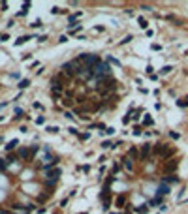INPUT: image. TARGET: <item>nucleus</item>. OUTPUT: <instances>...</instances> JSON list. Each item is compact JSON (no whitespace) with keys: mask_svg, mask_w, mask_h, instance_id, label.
Segmentation results:
<instances>
[{"mask_svg":"<svg viewBox=\"0 0 188 214\" xmlns=\"http://www.w3.org/2000/svg\"><path fill=\"white\" fill-rule=\"evenodd\" d=\"M96 88H98V92L102 94V96L113 94V92L117 90V81L113 79L111 75H109V77H102V79H98V85H96Z\"/></svg>","mask_w":188,"mask_h":214,"instance_id":"nucleus-1","label":"nucleus"},{"mask_svg":"<svg viewBox=\"0 0 188 214\" xmlns=\"http://www.w3.org/2000/svg\"><path fill=\"white\" fill-rule=\"evenodd\" d=\"M79 68H81V66H77L73 60H72V62L62 64V71L66 73L68 77H70V79H72V77H77V71H79Z\"/></svg>","mask_w":188,"mask_h":214,"instance_id":"nucleus-2","label":"nucleus"},{"mask_svg":"<svg viewBox=\"0 0 188 214\" xmlns=\"http://www.w3.org/2000/svg\"><path fill=\"white\" fill-rule=\"evenodd\" d=\"M177 167H179V160H177V158L166 160V163H164V173H173V171H177Z\"/></svg>","mask_w":188,"mask_h":214,"instance_id":"nucleus-3","label":"nucleus"},{"mask_svg":"<svg viewBox=\"0 0 188 214\" xmlns=\"http://www.w3.org/2000/svg\"><path fill=\"white\" fill-rule=\"evenodd\" d=\"M151 152H152V145L145 143V145H143V148L139 150V160H141V161H147V158L151 156Z\"/></svg>","mask_w":188,"mask_h":214,"instance_id":"nucleus-4","label":"nucleus"},{"mask_svg":"<svg viewBox=\"0 0 188 214\" xmlns=\"http://www.w3.org/2000/svg\"><path fill=\"white\" fill-rule=\"evenodd\" d=\"M51 85H53V86H51V90H53V96H60V94H62L64 85H60V83H58V81L55 79V77L51 79Z\"/></svg>","mask_w":188,"mask_h":214,"instance_id":"nucleus-5","label":"nucleus"},{"mask_svg":"<svg viewBox=\"0 0 188 214\" xmlns=\"http://www.w3.org/2000/svg\"><path fill=\"white\" fill-rule=\"evenodd\" d=\"M166 150H167V145H164V143H158V145L152 147V154H154V156H162Z\"/></svg>","mask_w":188,"mask_h":214,"instance_id":"nucleus-6","label":"nucleus"},{"mask_svg":"<svg viewBox=\"0 0 188 214\" xmlns=\"http://www.w3.org/2000/svg\"><path fill=\"white\" fill-rule=\"evenodd\" d=\"M55 79H57L58 83H60V85H68V83L72 81V79H70V77L66 75V73H64V71H58L57 75H55Z\"/></svg>","mask_w":188,"mask_h":214,"instance_id":"nucleus-7","label":"nucleus"},{"mask_svg":"<svg viewBox=\"0 0 188 214\" xmlns=\"http://www.w3.org/2000/svg\"><path fill=\"white\" fill-rule=\"evenodd\" d=\"M17 158H19V160H25V158H30V150H28L27 147L19 148V152H17Z\"/></svg>","mask_w":188,"mask_h":214,"instance_id":"nucleus-8","label":"nucleus"},{"mask_svg":"<svg viewBox=\"0 0 188 214\" xmlns=\"http://www.w3.org/2000/svg\"><path fill=\"white\" fill-rule=\"evenodd\" d=\"M128 156L132 158V160H139V150L135 147H130V150H128Z\"/></svg>","mask_w":188,"mask_h":214,"instance_id":"nucleus-9","label":"nucleus"},{"mask_svg":"<svg viewBox=\"0 0 188 214\" xmlns=\"http://www.w3.org/2000/svg\"><path fill=\"white\" fill-rule=\"evenodd\" d=\"M60 173H62V171H60V169H51L49 173H47V177H49V178H53V180H58V177H60Z\"/></svg>","mask_w":188,"mask_h":214,"instance_id":"nucleus-10","label":"nucleus"},{"mask_svg":"<svg viewBox=\"0 0 188 214\" xmlns=\"http://www.w3.org/2000/svg\"><path fill=\"white\" fill-rule=\"evenodd\" d=\"M166 193H169V186H167V184H162V186L158 188V197L166 195Z\"/></svg>","mask_w":188,"mask_h":214,"instance_id":"nucleus-11","label":"nucleus"},{"mask_svg":"<svg viewBox=\"0 0 188 214\" xmlns=\"http://www.w3.org/2000/svg\"><path fill=\"white\" fill-rule=\"evenodd\" d=\"M17 145H19V141H17V139H11V141H9L8 145H6V150H8V152H11L13 148H17Z\"/></svg>","mask_w":188,"mask_h":214,"instance_id":"nucleus-12","label":"nucleus"},{"mask_svg":"<svg viewBox=\"0 0 188 214\" xmlns=\"http://www.w3.org/2000/svg\"><path fill=\"white\" fill-rule=\"evenodd\" d=\"M115 203H117V207H121V209H122V207H126V195H117Z\"/></svg>","mask_w":188,"mask_h":214,"instance_id":"nucleus-13","label":"nucleus"},{"mask_svg":"<svg viewBox=\"0 0 188 214\" xmlns=\"http://www.w3.org/2000/svg\"><path fill=\"white\" fill-rule=\"evenodd\" d=\"M19 158H17V154H11V152H9L8 154V158H6V161H8V163H11V161H17Z\"/></svg>","mask_w":188,"mask_h":214,"instance_id":"nucleus-14","label":"nucleus"},{"mask_svg":"<svg viewBox=\"0 0 188 214\" xmlns=\"http://www.w3.org/2000/svg\"><path fill=\"white\" fill-rule=\"evenodd\" d=\"M28 85H30V79H23V81H19V88H27Z\"/></svg>","mask_w":188,"mask_h":214,"instance_id":"nucleus-15","label":"nucleus"},{"mask_svg":"<svg viewBox=\"0 0 188 214\" xmlns=\"http://www.w3.org/2000/svg\"><path fill=\"white\" fill-rule=\"evenodd\" d=\"M62 105H64V107H72V105H73V100H72V98H64V100H62Z\"/></svg>","mask_w":188,"mask_h":214,"instance_id":"nucleus-16","label":"nucleus"},{"mask_svg":"<svg viewBox=\"0 0 188 214\" xmlns=\"http://www.w3.org/2000/svg\"><path fill=\"white\" fill-rule=\"evenodd\" d=\"M147 210H149V207L143 205V207H137V209H135V212H137V214H145Z\"/></svg>","mask_w":188,"mask_h":214,"instance_id":"nucleus-17","label":"nucleus"},{"mask_svg":"<svg viewBox=\"0 0 188 214\" xmlns=\"http://www.w3.org/2000/svg\"><path fill=\"white\" fill-rule=\"evenodd\" d=\"M177 105H179V107H188V98H184V100H177Z\"/></svg>","mask_w":188,"mask_h":214,"instance_id":"nucleus-18","label":"nucleus"},{"mask_svg":"<svg viewBox=\"0 0 188 214\" xmlns=\"http://www.w3.org/2000/svg\"><path fill=\"white\" fill-rule=\"evenodd\" d=\"M164 182H179V177H166Z\"/></svg>","mask_w":188,"mask_h":214,"instance_id":"nucleus-19","label":"nucleus"},{"mask_svg":"<svg viewBox=\"0 0 188 214\" xmlns=\"http://www.w3.org/2000/svg\"><path fill=\"white\" fill-rule=\"evenodd\" d=\"M171 70H173V68H171V66H164V68H162V70H160V73H162V75H166V73H169Z\"/></svg>","mask_w":188,"mask_h":214,"instance_id":"nucleus-20","label":"nucleus"},{"mask_svg":"<svg viewBox=\"0 0 188 214\" xmlns=\"http://www.w3.org/2000/svg\"><path fill=\"white\" fill-rule=\"evenodd\" d=\"M45 186H47V188H55V186H57V180H53V178H49V180L45 182Z\"/></svg>","mask_w":188,"mask_h":214,"instance_id":"nucleus-21","label":"nucleus"},{"mask_svg":"<svg viewBox=\"0 0 188 214\" xmlns=\"http://www.w3.org/2000/svg\"><path fill=\"white\" fill-rule=\"evenodd\" d=\"M27 40H30V38H28V36H23V38H19V40L15 41V43H17V45H23V43H25Z\"/></svg>","mask_w":188,"mask_h":214,"instance_id":"nucleus-22","label":"nucleus"},{"mask_svg":"<svg viewBox=\"0 0 188 214\" xmlns=\"http://www.w3.org/2000/svg\"><path fill=\"white\" fill-rule=\"evenodd\" d=\"M113 180H115V177H113V175L105 178V188H109V186H111V182H113Z\"/></svg>","mask_w":188,"mask_h":214,"instance_id":"nucleus-23","label":"nucleus"},{"mask_svg":"<svg viewBox=\"0 0 188 214\" xmlns=\"http://www.w3.org/2000/svg\"><path fill=\"white\" fill-rule=\"evenodd\" d=\"M6 167H8V161H6V160H0V171H6Z\"/></svg>","mask_w":188,"mask_h":214,"instance_id":"nucleus-24","label":"nucleus"},{"mask_svg":"<svg viewBox=\"0 0 188 214\" xmlns=\"http://www.w3.org/2000/svg\"><path fill=\"white\" fill-rule=\"evenodd\" d=\"M139 27H141V28H147V21H145L143 17H139Z\"/></svg>","mask_w":188,"mask_h":214,"instance_id":"nucleus-25","label":"nucleus"},{"mask_svg":"<svg viewBox=\"0 0 188 214\" xmlns=\"http://www.w3.org/2000/svg\"><path fill=\"white\" fill-rule=\"evenodd\" d=\"M132 40H134V36H126V38H124V40H122V41H121V45H124V43H128V41H132Z\"/></svg>","mask_w":188,"mask_h":214,"instance_id":"nucleus-26","label":"nucleus"},{"mask_svg":"<svg viewBox=\"0 0 188 214\" xmlns=\"http://www.w3.org/2000/svg\"><path fill=\"white\" fill-rule=\"evenodd\" d=\"M119 171H121V165H119V163H117V165H113L111 173H113V175H117V173H119Z\"/></svg>","mask_w":188,"mask_h":214,"instance_id":"nucleus-27","label":"nucleus"},{"mask_svg":"<svg viewBox=\"0 0 188 214\" xmlns=\"http://www.w3.org/2000/svg\"><path fill=\"white\" fill-rule=\"evenodd\" d=\"M107 62H111V64H117V66H121V62H119V60H115L113 56H107Z\"/></svg>","mask_w":188,"mask_h":214,"instance_id":"nucleus-28","label":"nucleus"},{"mask_svg":"<svg viewBox=\"0 0 188 214\" xmlns=\"http://www.w3.org/2000/svg\"><path fill=\"white\" fill-rule=\"evenodd\" d=\"M111 145H113L111 141H103L102 143V148H111Z\"/></svg>","mask_w":188,"mask_h":214,"instance_id":"nucleus-29","label":"nucleus"},{"mask_svg":"<svg viewBox=\"0 0 188 214\" xmlns=\"http://www.w3.org/2000/svg\"><path fill=\"white\" fill-rule=\"evenodd\" d=\"M130 115H132V109H130V113H128V115L122 118V122H124V124H128V122H130Z\"/></svg>","mask_w":188,"mask_h":214,"instance_id":"nucleus-30","label":"nucleus"},{"mask_svg":"<svg viewBox=\"0 0 188 214\" xmlns=\"http://www.w3.org/2000/svg\"><path fill=\"white\" fill-rule=\"evenodd\" d=\"M158 203H162V197H156V199H152L149 205H158Z\"/></svg>","mask_w":188,"mask_h":214,"instance_id":"nucleus-31","label":"nucleus"},{"mask_svg":"<svg viewBox=\"0 0 188 214\" xmlns=\"http://www.w3.org/2000/svg\"><path fill=\"white\" fill-rule=\"evenodd\" d=\"M47 132H51V134H58V128H55V126H49V128H47Z\"/></svg>","mask_w":188,"mask_h":214,"instance_id":"nucleus-32","label":"nucleus"},{"mask_svg":"<svg viewBox=\"0 0 188 214\" xmlns=\"http://www.w3.org/2000/svg\"><path fill=\"white\" fill-rule=\"evenodd\" d=\"M89 137H90L89 134H79V139H81V141H87V139H89Z\"/></svg>","mask_w":188,"mask_h":214,"instance_id":"nucleus-33","label":"nucleus"},{"mask_svg":"<svg viewBox=\"0 0 188 214\" xmlns=\"http://www.w3.org/2000/svg\"><path fill=\"white\" fill-rule=\"evenodd\" d=\"M124 165H126V169H132V163H130L128 158H124Z\"/></svg>","mask_w":188,"mask_h":214,"instance_id":"nucleus-34","label":"nucleus"},{"mask_svg":"<svg viewBox=\"0 0 188 214\" xmlns=\"http://www.w3.org/2000/svg\"><path fill=\"white\" fill-rule=\"evenodd\" d=\"M75 102H77V103H83V102H87V98H85V96H77Z\"/></svg>","mask_w":188,"mask_h":214,"instance_id":"nucleus-35","label":"nucleus"},{"mask_svg":"<svg viewBox=\"0 0 188 214\" xmlns=\"http://www.w3.org/2000/svg\"><path fill=\"white\" fill-rule=\"evenodd\" d=\"M43 122H45V116H38L36 118V124H43Z\"/></svg>","mask_w":188,"mask_h":214,"instance_id":"nucleus-36","label":"nucleus"},{"mask_svg":"<svg viewBox=\"0 0 188 214\" xmlns=\"http://www.w3.org/2000/svg\"><path fill=\"white\" fill-rule=\"evenodd\" d=\"M58 41H60V43H66V41H68V36H60V38H58Z\"/></svg>","mask_w":188,"mask_h":214,"instance_id":"nucleus-37","label":"nucleus"},{"mask_svg":"<svg viewBox=\"0 0 188 214\" xmlns=\"http://www.w3.org/2000/svg\"><path fill=\"white\" fill-rule=\"evenodd\" d=\"M147 124H149V126L152 124V118H151V116H145V126H147Z\"/></svg>","mask_w":188,"mask_h":214,"instance_id":"nucleus-38","label":"nucleus"},{"mask_svg":"<svg viewBox=\"0 0 188 214\" xmlns=\"http://www.w3.org/2000/svg\"><path fill=\"white\" fill-rule=\"evenodd\" d=\"M30 2H25V4H23V9H25V11H28V8H30Z\"/></svg>","mask_w":188,"mask_h":214,"instance_id":"nucleus-39","label":"nucleus"},{"mask_svg":"<svg viewBox=\"0 0 188 214\" xmlns=\"http://www.w3.org/2000/svg\"><path fill=\"white\" fill-rule=\"evenodd\" d=\"M70 134H73V135H77V137H79V132H77V128H70Z\"/></svg>","mask_w":188,"mask_h":214,"instance_id":"nucleus-40","label":"nucleus"},{"mask_svg":"<svg viewBox=\"0 0 188 214\" xmlns=\"http://www.w3.org/2000/svg\"><path fill=\"white\" fill-rule=\"evenodd\" d=\"M34 109H43V107H41L40 102H36V103H34Z\"/></svg>","mask_w":188,"mask_h":214,"instance_id":"nucleus-41","label":"nucleus"},{"mask_svg":"<svg viewBox=\"0 0 188 214\" xmlns=\"http://www.w3.org/2000/svg\"><path fill=\"white\" fill-rule=\"evenodd\" d=\"M169 135H171L173 139H179V134H175V132H169Z\"/></svg>","mask_w":188,"mask_h":214,"instance_id":"nucleus-42","label":"nucleus"},{"mask_svg":"<svg viewBox=\"0 0 188 214\" xmlns=\"http://www.w3.org/2000/svg\"><path fill=\"white\" fill-rule=\"evenodd\" d=\"M0 214H9V212H8V210H0Z\"/></svg>","mask_w":188,"mask_h":214,"instance_id":"nucleus-43","label":"nucleus"}]
</instances>
